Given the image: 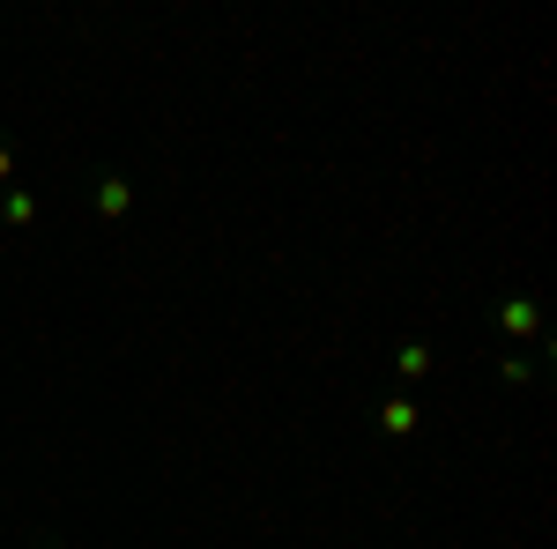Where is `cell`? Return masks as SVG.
Masks as SVG:
<instances>
[{"mask_svg": "<svg viewBox=\"0 0 557 549\" xmlns=\"http://www.w3.org/2000/svg\"><path fill=\"white\" fill-rule=\"evenodd\" d=\"M89 209H97V223H127L134 215V178L120 164L97 171V186H89Z\"/></svg>", "mask_w": 557, "mask_h": 549, "instance_id": "obj_2", "label": "cell"}, {"mask_svg": "<svg viewBox=\"0 0 557 549\" xmlns=\"http://www.w3.org/2000/svg\"><path fill=\"white\" fill-rule=\"evenodd\" d=\"M15 549H52V542H15Z\"/></svg>", "mask_w": 557, "mask_h": 549, "instance_id": "obj_8", "label": "cell"}, {"mask_svg": "<svg viewBox=\"0 0 557 549\" xmlns=\"http://www.w3.org/2000/svg\"><path fill=\"white\" fill-rule=\"evenodd\" d=\"M417 423H424V409H417L409 394H386L380 416H372V431H380L386 446H401V438H417Z\"/></svg>", "mask_w": 557, "mask_h": 549, "instance_id": "obj_3", "label": "cell"}, {"mask_svg": "<svg viewBox=\"0 0 557 549\" xmlns=\"http://www.w3.org/2000/svg\"><path fill=\"white\" fill-rule=\"evenodd\" d=\"M0 223H8V230H30V223H38V194H30V186H8V194H0Z\"/></svg>", "mask_w": 557, "mask_h": 549, "instance_id": "obj_5", "label": "cell"}, {"mask_svg": "<svg viewBox=\"0 0 557 549\" xmlns=\"http://www.w3.org/2000/svg\"><path fill=\"white\" fill-rule=\"evenodd\" d=\"M8 186H15V149L0 141V194H8Z\"/></svg>", "mask_w": 557, "mask_h": 549, "instance_id": "obj_7", "label": "cell"}, {"mask_svg": "<svg viewBox=\"0 0 557 549\" xmlns=\"http://www.w3.org/2000/svg\"><path fill=\"white\" fill-rule=\"evenodd\" d=\"M543 357H550V341L543 349H506L498 357V386H535L543 379Z\"/></svg>", "mask_w": 557, "mask_h": 549, "instance_id": "obj_4", "label": "cell"}, {"mask_svg": "<svg viewBox=\"0 0 557 549\" xmlns=\"http://www.w3.org/2000/svg\"><path fill=\"white\" fill-rule=\"evenodd\" d=\"M491 320H498V335L513 341V349H543V312H535V297H528V290H506Z\"/></svg>", "mask_w": 557, "mask_h": 549, "instance_id": "obj_1", "label": "cell"}, {"mask_svg": "<svg viewBox=\"0 0 557 549\" xmlns=\"http://www.w3.org/2000/svg\"><path fill=\"white\" fill-rule=\"evenodd\" d=\"M431 364H438V357H431V341H401V349H394V379H431Z\"/></svg>", "mask_w": 557, "mask_h": 549, "instance_id": "obj_6", "label": "cell"}]
</instances>
